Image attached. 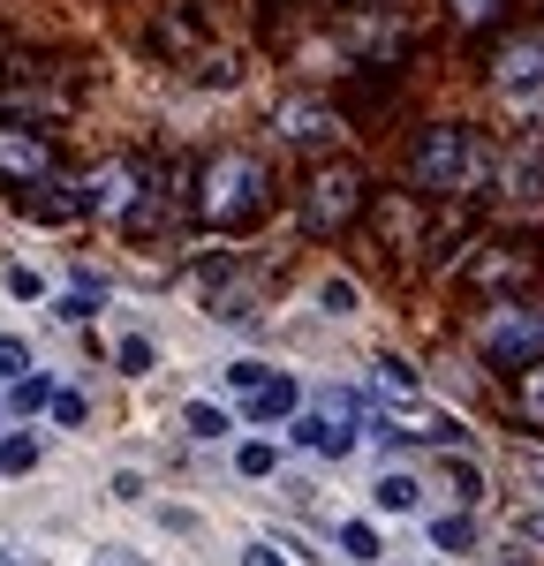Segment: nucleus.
<instances>
[{"mask_svg":"<svg viewBox=\"0 0 544 566\" xmlns=\"http://www.w3.org/2000/svg\"><path fill=\"white\" fill-rule=\"evenodd\" d=\"M477 167H484V151H477V136H469V129H423V136H416V151H408L416 189H469Z\"/></svg>","mask_w":544,"mask_h":566,"instance_id":"f257e3e1","label":"nucleus"},{"mask_svg":"<svg viewBox=\"0 0 544 566\" xmlns=\"http://www.w3.org/2000/svg\"><path fill=\"white\" fill-rule=\"evenodd\" d=\"M258 205H265V167H258L250 151L212 159V175H205V219H212V227H242Z\"/></svg>","mask_w":544,"mask_h":566,"instance_id":"f03ea898","label":"nucleus"},{"mask_svg":"<svg viewBox=\"0 0 544 566\" xmlns=\"http://www.w3.org/2000/svg\"><path fill=\"white\" fill-rule=\"evenodd\" d=\"M477 348L492 355V363H537V355H544V310H530V303H499V310H484V325H477Z\"/></svg>","mask_w":544,"mask_h":566,"instance_id":"7ed1b4c3","label":"nucleus"},{"mask_svg":"<svg viewBox=\"0 0 544 566\" xmlns=\"http://www.w3.org/2000/svg\"><path fill=\"white\" fill-rule=\"evenodd\" d=\"M499 98L544 106V31H530V39H514L499 53Z\"/></svg>","mask_w":544,"mask_h":566,"instance_id":"20e7f679","label":"nucleus"},{"mask_svg":"<svg viewBox=\"0 0 544 566\" xmlns=\"http://www.w3.org/2000/svg\"><path fill=\"white\" fill-rule=\"evenodd\" d=\"M287 438H295L303 453H317V461H348L363 431H348V423H333L325 408H295V416H287Z\"/></svg>","mask_w":544,"mask_h":566,"instance_id":"39448f33","label":"nucleus"},{"mask_svg":"<svg viewBox=\"0 0 544 566\" xmlns=\"http://www.w3.org/2000/svg\"><path fill=\"white\" fill-rule=\"evenodd\" d=\"M76 205L98 212V219H129L136 212V167H122V159H114V167H98V175L84 181V197H76Z\"/></svg>","mask_w":544,"mask_h":566,"instance_id":"423d86ee","label":"nucleus"},{"mask_svg":"<svg viewBox=\"0 0 544 566\" xmlns=\"http://www.w3.org/2000/svg\"><path fill=\"white\" fill-rule=\"evenodd\" d=\"M348 212H356V175H341V167H333V175H317L311 197H303V219L325 234V227H341Z\"/></svg>","mask_w":544,"mask_h":566,"instance_id":"0eeeda50","label":"nucleus"},{"mask_svg":"<svg viewBox=\"0 0 544 566\" xmlns=\"http://www.w3.org/2000/svg\"><path fill=\"white\" fill-rule=\"evenodd\" d=\"M295 408H303V386H295V378H280V370H272L265 386L250 392V408H242V416H250V431H265V423H287V416H295Z\"/></svg>","mask_w":544,"mask_h":566,"instance_id":"6e6552de","label":"nucleus"},{"mask_svg":"<svg viewBox=\"0 0 544 566\" xmlns=\"http://www.w3.org/2000/svg\"><path fill=\"white\" fill-rule=\"evenodd\" d=\"M370 386H378V400H386V408H423V378H416V370H408L401 355H378V363H370Z\"/></svg>","mask_w":544,"mask_h":566,"instance_id":"1a4fd4ad","label":"nucleus"},{"mask_svg":"<svg viewBox=\"0 0 544 566\" xmlns=\"http://www.w3.org/2000/svg\"><path fill=\"white\" fill-rule=\"evenodd\" d=\"M0 175H8V181H45V175H53V159H45L39 136L0 129Z\"/></svg>","mask_w":544,"mask_h":566,"instance_id":"9d476101","label":"nucleus"},{"mask_svg":"<svg viewBox=\"0 0 544 566\" xmlns=\"http://www.w3.org/2000/svg\"><path fill=\"white\" fill-rule=\"evenodd\" d=\"M333 129H341V122H333L317 98H287V106H280V136H287V144H325Z\"/></svg>","mask_w":544,"mask_h":566,"instance_id":"9b49d317","label":"nucleus"},{"mask_svg":"<svg viewBox=\"0 0 544 566\" xmlns=\"http://www.w3.org/2000/svg\"><path fill=\"white\" fill-rule=\"evenodd\" d=\"M370 506H378V514H416V506H423V476H416V469H386V476L370 483Z\"/></svg>","mask_w":544,"mask_h":566,"instance_id":"f8f14e48","label":"nucleus"},{"mask_svg":"<svg viewBox=\"0 0 544 566\" xmlns=\"http://www.w3.org/2000/svg\"><path fill=\"white\" fill-rule=\"evenodd\" d=\"M181 431L197 438V446H220V438H234V416H227L220 400H189L181 408Z\"/></svg>","mask_w":544,"mask_h":566,"instance_id":"ddd939ff","label":"nucleus"},{"mask_svg":"<svg viewBox=\"0 0 544 566\" xmlns=\"http://www.w3.org/2000/svg\"><path fill=\"white\" fill-rule=\"evenodd\" d=\"M431 544H439L447 559H469V552H477V514H469V506H461V514H439V522H431Z\"/></svg>","mask_w":544,"mask_h":566,"instance_id":"4468645a","label":"nucleus"},{"mask_svg":"<svg viewBox=\"0 0 544 566\" xmlns=\"http://www.w3.org/2000/svg\"><path fill=\"white\" fill-rule=\"evenodd\" d=\"M39 461H45V438L39 431H8V438H0V476H31Z\"/></svg>","mask_w":544,"mask_h":566,"instance_id":"2eb2a0df","label":"nucleus"},{"mask_svg":"<svg viewBox=\"0 0 544 566\" xmlns=\"http://www.w3.org/2000/svg\"><path fill=\"white\" fill-rule=\"evenodd\" d=\"M234 469H242V476H280V446H272V438H242V446H234Z\"/></svg>","mask_w":544,"mask_h":566,"instance_id":"dca6fc26","label":"nucleus"},{"mask_svg":"<svg viewBox=\"0 0 544 566\" xmlns=\"http://www.w3.org/2000/svg\"><path fill=\"white\" fill-rule=\"evenodd\" d=\"M317 310H325V317H356V310H363V287L333 272V280H317Z\"/></svg>","mask_w":544,"mask_h":566,"instance_id":"f3484780","label":"nucleus"},{"mask_svg":"<svg viewBox=\"0 0 544 566\" xmlns=\"http://www.w3.org/2000/svg\"><path fill=\"white\" fill-rule=\"evenodd\" d=\"M265 378H272V363H258V355H234V363L220 370V386H227V392H242V400L265 386Z\"/></svg>","mask_w":544,"mask_h":566,"instance_id":"a211bd4d","label":"nucleus"},{"mask_svg":"<svg viewBox=\"0 0 544 566\" xmlns=\"http://www.w3.org/2000/svg\"><path fill=\"white\" fill-rule=\"evenodd\" d=\"M341 552H348L356 566H370L386 544H378V528H370V522H341Z\"/></svg>","mask_w":544,"mask_h":566,"instance_id":"6ab92c4d","label":"nucleus"},{"mask_svg":"<svg viewBox=\"0 0 544 566\" xmlns=\"http://www.w3.org/2000/svg\"><path fill=\"white\" fill-rule=\"evenodd\" d=\"M23 370H31V340L23 333H0V386H15Z\"/></svg>","mask_w":544,"mask_h":566,"instance_id":"aec40b11","label":"nucleus"},{"mask_svg":"<svg viewBox=\"0 0 544 566\" xmlns=\"http://www.w3.org/2000/svg\"><path fill=\"white\" fill-rule=\"evenodd\" d=\"M45 408H53V423H61V431H76V423L91 416V400L76 386H53V400H45Z\"/></svg>","mask_w":544,"mask_h":566,"instance_id":"412c9836","label":"nucleus"},{"mask_svg":"<svg viewBox=\"0 0 544 566\" xmlns=\"http://www.w3.org/2000/svg\"><path fill=\"white\" fill-rule=\"evenodd\" d=\"M8 400H15V408L31 416V408H45V400H53V378H39V370H23V378L8 386Z\"/></svg>","mask_w":544,"mask_h":566,"instance_id":"4be33fe9","label":"nucleus"},{"mask_svg":"<svg viewBox=\"0 0 544 566\" xmlns=\"http://www.w3.org/2000/svg\"><path fill=\"white\" fill-rule=\"evenodd\" d=\"M114 363H122V378H144V370H151V340H144V333H129Z\"/></svg>","mask_w":544,"mask_h":566,"instance_id":"5701e85b","label":"nucleus"},{"mask_svg":"<svg viewBox=\"0 0 544 566\" xmlns=\"http://www.w3.org/2000/svg\"><path fill=\"white\" fill-rule=\"evenodd\" d=\"M522 416H530V423H544V355L530 363V378H522Z\"/></svg>","mask_w":544,"mask_h":566,"instance_id":"b1692460","label":"nucleus"},{"mask_svg":"<svg viewBox=\"0 0 544 566\" xmlns=\"http://www.w3.org/2000/svg\"><path fill=\"white\" fill-rule=\"evenodd\" d=\"M447 483H453V499H461V506H477V499H484V476H477L469 461H453V469H447Z\"/></svg>","mask_w":544,"mask_h":566,"instance_id":"393cba45","label":"nucleus"},{"mask_svg":"<svg viewBox=\"0 0 544 566\" xmlns=\"http://www.w3.org/2000/svg\"><path fill=\"white\" fill-rule=\"evenodd\" d=\"M234 566H295V559H287L280 544H265V536H258V544H242V559H234Z\"/></svg>","mask_w":544,"mask_h":566,"instance_id":"a878e982","label":"nucleus"},{"mask_svg":"<svg viewBox=\"0 0 544 566\" xmlns=\"http://www.w3.org/2000/svg\"><path fill=\"white\" fill-rule=\"evenodd\" d=\"M84 566H151V559H144V552H129V544H98Z\"/></svg>","mask_w":544,"mask_h":566,"instance_id":"bb28decb","label":"nucleus"},{"mask_svg":"<svg viewBox=\"0 0 544 566\" xmlns=\"http://www.w3.org/2000/svg\"><path fill=\"white\" fill-rule=\"evenodd\" d=\"M514 528H522L530 544H544V499H530V506H522V522H514Z\"/></svg>","mask_w":544,"mask_h":566,"instance_id":"cd10ccee","label":"nucleus"},{"mask_svg":"<svg viewBox=\"0 0 544 566\" xmlns=\"http://www.w3.org/2000/svg\"><path fill=\"white\" fill-rule=\"evenodd\" d=\"M8 287H15L23 303H39V295H45V280H39V272H8Z\"/></svg>","mask_w":544,"mask_h":566,"instance_id":"c85d7f7f","label":"nucleus"},{"mask_svg":"<svg viewBox=\"0 0 544 566\" xmlns=\"http://www.w3.org/2000/svg\"><path fill=\"white\" fill-rule=\"evenodd\" d=\"M114 499H122V506H129V499H144V476H136V469H122V476H114Z\"/></svg>","mask_w":544,"mask_h":566,"instance_id":"c756f323","label":"nucleus"},{"mask_svg":"<svg viewBox=\"0 0 544 566\" xmlns=\"http://www.w3.org/2000/svg\"><path fill=\"white\" fill-rule=\"evenodd\" d=\"M453 15H461V23H484V15H492V0H447Z\"/></svg>","mask_w":544,"mask_h":566,"instance_id":"7c9ffc66","label":"nucleus"},{"mask_svg":"<svg viewBox=\"0 0 544 566\" xmlns=\"http://www.w3.org/2000/svg\"><path fill=\"white\" fill-rule=\"evenodd\" d=\"M522 491H530V499H544V461H522Z\"/></svg>","mask_w":544,"mask_h":566,"instance_id":"2f4dec72","label":"nucleus"},{"mask_svg":"<svg viewBox=\"0 0 544 566\" xmlns=\"http://www.w3.org/2000/svg\"><path fill=\"white\" fill-rule=\"evenodd\" d=\"M0 559H8V552H0Z\"/></svg>","mask_w":544,"mask_h":566,"instance_id":"473e14b6","label":"nucleus"},{"mask_svg":"<svg viewBox=\"0 0 544 566\" xmlns=\"http://www.w3.org/2000/svg\"><path fill=\"white\" fill-rule=\"evenodd\" d=\"M0 566H8V559H0Z\"/></svg>","mask_w":544,"mask_h":566,"instance_id":"72a5a7b5","label":"nucleus"}]
</instances>
